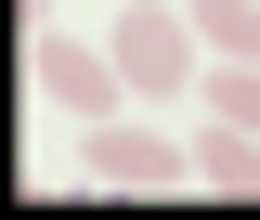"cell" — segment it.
Listing matches in <instances>:
<instances>
[{
    "label": "cell",
    "instance_id": "6",
    "mask_svg": "<svg viewBox=\"0 0 260 220\" xmlns=\"http://www.w3.org/2000/svg\"><path fill=\"white\" fill-rule=\"evenodd\" d=\"M208 117H234V129H260V65H221V78H208Z\"/></svg>",
    "mask_w": 260,
    "mask_h": 220
},
{
    "label": "cell",
    "instance_id": "1",
    "mask_svg": "<svg viewBox=\"0 0 260 220\" xmlns=\"http://www.w3.org/2000/svg\"><path fill=\"white\" fill-rule=\"evenodd\" d=\"M78 168H91V182H130V194H182L195 182V143H169V129H143V117H91Z\"/></svg>",
    "mask_w": 260,
    "mask_h": 220
},
{
    "label": "cell",
    "instance_id": "3",
    "mask_svg": "<svg viewBox=\"0 0 260 220\" xmlns=\"http://www.w3.org/2000/svg\"><path fill=\"white\" fill-rule=\"evenodd\" d=\"M39 91H52L65 117H117V52H91V39H52V26H39Z\"/></svg>",
    "mask_w": 260,
    "mask_h": 220
},
{
    "label": "cell",
    "instance_id": "4",
    "mask_svg": "<svg viewBox=\"0 0 260 220\" xmlns=\"http://www.w3.org/2000/svg\"><path fill=\"white\" fill-rule=\"evenodd\" d=\"M195 182H221V194H260V129L208 117V143H195Z\"/></svg>",
    "mask_w": 260,
    "mask_h": 220
},
{
    "label": "cell",
    "instance_id": "2",
    "mask_svg": "<svg viewBox=\"0 0 260 220\" xmlns=\"http://www.w3.org/2000/svg\"><path fill=\"white\" fill-rule=\"evenodd\" d=\"M182 65H195V13L130 0V13H117V78H130V104H143V91H182Z\"/></svg>",
    "mask_w": 260,
    "mask_h": 220
},
{
    "label": "cell",
    "instance_id": "5",
    "mask_svg": "<svg viewBox=\"0 0 260 220\" xmlns=\"http://www.w3.org/2000/svg\"><path fill=\"white\" fill-rule=\"evenodd\" d=\"M182 13H195V39L221 65H260V0H182Z\"/></svg>",
    "mask_w": 260,
    "mask_h": 220
}]
</instances>
